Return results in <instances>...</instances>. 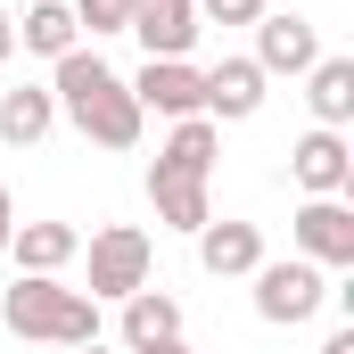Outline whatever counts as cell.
<instances>
[{
	"mask_svg": "<svg viewBox=\"0 0 354 354\" xmlns=\"http://www.w3.org/2000/svg\"><path fill=\"white\" fill-rule=\"evenodd\" d=\"M288 248L322 272H354V206L346 198H305L288 214Z\"/></svg>",
	"mask_w": 354,
	"mask_h": 354,
	"instance_id": "cell-5",
	"label": "cell"
},
{
	"mask_svg": "<svg viewBox=\"0 0 354 354\" xmlns=\"http://www.w3.org/2000/svg\"><path fill=\"white\" fill-rule=\"evenodd\" d=\"M214 157H223V124H206V115H181L157 149V165H174L189 181H214Z\"/></svg>",
	"mask_w": 354,
	"mask_h": 354,
	"instance_id": "cell-18",
	"label": "cell"
},
{
	"mask_svg": "<svg viewBox=\"0 0 354 354\" xmlns=\"http://www.w3.org/2000/svg\"><path fill=\"white\" fill-rule=\"evenodd\" d=\"M140 354H198L189 338H165V346H140Z\"/></svg>",
	"mask_w": 354,
	"mask_h": 354,
	"instance_id": "cell-24",
	"label": "cell"
},
{
	"mask_svg": "<svg viewBox=\"0 0 354 354\" xmlns=\"http://www.w3.org/2000/svg\"><path fill=\"white\" fill-rule=\"evenodd\" d=\"M264 99H272V75L256 66V58H223V66H206V124H248Z\"/></svg>",
	"mask_w": 354,
	"mask_h": 354,
	"instance_id": "cell-10",
	"label": "cell"
},
{
	"mask_svg": "<svg viewBox=\"0 0 354 354\" xmlns=\"http://www.w3.org/2000/svg\"><path fill=\"white\" fill-rule=\"evenodd\" d=\"M50 132H58V99H50V83L0 91V140H8V149H41Z\"/></svg>",
	"mask_w": 354,
	"mask_h": 354,
	"instance_id": "cell-15",
	"label": "cell"
},
{
	"mask_svg": "<svg viewBox=\"0 0 354 354\" xmlns=\"http://www.w3.org/2000/svg\"><path fill=\"white\" fill-rule=\"evenodd\" d=\"M322 354H354V322H346V330H330V338H322Z\"/></svg>",
	"mask_w": 354,
	"mask_h": 354,
	"instance_id": "cell-23",
	"label": "cell"
},
{
	"mask_svg": "<svg viewBox=\"0 0 354 354\" xmlns=\"http://www.w3.org/2000/svg\"><path fill=\"white\" fill-rule=\"evenodd\" d=\"M17 50H33V58H66V50H83V25H75V8L66 0H25V17H17Z\"/></svg>",
	"mask_w": 354,
	"mask_h": 354,
	"instance_id": "cell-16",
	"label": "cell"
},
{
	"mask_svg": "<svg viewBox=\"0 0 354 354\" xmlns=\"http://www.w3.org/2000/svg\"><path fill=\"white\" fill-rule=\"evenodd\" d=\"M66 354H124V346H107V338H91V346H66Z\"/></svg>",
	"mask_w": 354,
	"mask_h": 354,
	"instance_id": "cell-25",
	"label": "cell"
},
{
	"mask_svg": "<svg viewBox=\"0 0 354 354\" xmlns=\"http://www.w3.org/2000/svg\"><path fill=\"white\" fill-rule=\"evenodd\" d=\"M165 338H181V297H165V288H132V297L115 305V346L140 354V346H165Z\"/></svg>",
	"mask_w": 354,
	"mask_h": 354,
	"instance_id": "cell-13",
	"label": "cell"
},
{
	"mask_svg": "<svg viewBox=\"0 0 354 354\" xmlns=\"http://www.w3.org/2000/svg\"><path fill=\"white\" fill-rule=\"evenodd\" d=\"M0 322H8L17 338H33V346H91V338H99V305H91L83 288L33 280V272H17V280L0 288Z\"/></svg>",
	"mask_w": 354,
	"mask_h": 354,
	"instance_id": "cell-2",
	"label": "cell"
},
{
	"mask_svg": "<svg viewBox=\"0 0 354 354\" xmlns=\"http://www.w3.org/2000/svg\"><path fill=\"white\" fill-rule=\"evenodd\" d=\"M288 181H297L305 198H354V140L330 132V124H313V132L288 149Z\"/></svg>",
	"mask_w": 354,
	"mask_h": 354,
	"instance_id": "cell-7",
	"label": "cell"
},
{
	"mask_svg": "<svg viewBox=\"0 0 354 354\" xmlns=\"http://www.w3.org/2000/svg\"><path fill=\"white\" fill-rule=\"evenodd\" d=\"M149 206H157V223L181 231V239H198V231L214 223V189L189 181V174H174V165H149Z\"/></svg>",
	"mask_w": 354,
	"mask_h": 354,
	"instance_id": "cell-12",
	"label": "cell"
},
{
	"mask_svg": "<svg viewBox=\"0 0 354 354\" xmlns=\"http://www.w3.org/2000/svg\"><path fill=\"white\" fill-rule=\"evenodd\" d=\"M17 58V17H8V0H0V66Z\"/></svg>",
	"mask_w": 354,
	"mask_h": 354,
	"instance_id": "cell-21",
	"label": "cell"
},
{
	"mask_svg": "<svg viewBox=\"0 0 354 354\" xmlns=\"http://www.w3.org/2000/svg\"><path fill=\"white\" fill-rule=\"evenodd\" d=\"M75 8V25H83V41L99 50L107 33H124V17H132V0H66Z\"/></svg>",
	"mask_w": 354,
	"mask_h": 354,
	"instance_id": "cell-19",
	"label": "cell"
},
{
	"mask_svg": "<svg viewBox=\"0 0 354 354\" xmlns=\"http://www.w3.org/2000/svg\"><path fill=\"white\" fill-rule=\"evenodd\" d=\"M8 231H17V198H8V181H0V256H8Z\"/></svg>",
	"mask_w": 354,
	"mask_h": 354,
	"instance_id": "cell-22",
	"label": "cell"
},
{
	"mask_svg": "<svg viewBox=\"0 0 354 354\" xmlns=\"http://www.w3.org/2000/svg\"><path fill=\"white\" fill-rule=\"evenodd\" d=\"M8 256H17V272H33V280H66V264L83 256V231L75 223H17L8 231Z\"/></svg>",
	"mask_w": 354,
	"mask_h": 354,
	"instance_id": "cell-11",
	"label": "cell"
},
{
	"mask_svg": "<svg viewBox=\"0 0 354 354\" xmlns=\"http://www.w3.org/2000/svg\"><path fill=\"white\" fill-rule=\"evenodd\" d=\"M198 264L214 272V280H248V272L264 264V231H256V223H231V214H214V223L198 231Z\"/></svg>",
	"mask_w": 354,
	"mask_h": 354,
	"instance_id": "cell-14",
	"label": "cell"
},
{
	"mask_svg": "<svg viewBox=\"0 0 354 354\" xmlns=\"http://www.w3.org/2000/svg\"><path fill=\"white\" fill-rule=\"evenodd\" d=\"M264 75H305L313 58H322V25L313 17H297V8H264L256 17V50H248Z\"/></svg>",
	"mask_w": 354,
	"mask_h": 354,
	"instance_id": "cell-9",
	"label": "cell"
},
{
	"mask_svg": "<svg viewBox=\"0 0 354 354\" xmlns=\"http://www.w3.org/2000/svg\"><path fill=\"white\" fill-rule=\"evenodd\" d=\"M83 264H91V305H124L132 288H149V272H157V239L140 231V223H99L83 239Z\"/></svg>",
	"mask_w": 354,
	"mask_h": 354,
	"instance_id": "cell-3",
	"label": "cell"
},
{
	"mask_svg": "<svg viewBox=\"0 0 354 354\" xmlns=\"http://www.w3.org/2000/svg\"><path fill=\"white\" fill-rule=\"evenodd\" d=\"M124 33L140 41V58H189L206 25H198V0H132Z\"/></svg>",
	"mask_w": 354,
	"mask_h": 354,
	"instance_id": "cell-8",
	"label": "cell"
},
{
	"mask_svg": "<svg viewBox=\"0 0 354 354\" xmlns=\"http://www.w3.org/2000/svg\"><path fill=\"white\" fill-rule=\"evenodd\" d=\"M305 107H313V124H330V132H346L354 124V58H313L305 66Z\"/></svg>",
	"mask_w": 354,
	"mask_h": 354,
	"instance_id": "cell-17",
	"label": "cell"
},
{
	"mask_svg": "<svg viewBox=\"0 0 354 354\" xmlns=\"http://www.w3.org/2000/svg\"><path fill=\"white\" fill-rule=\"evenodd\" d=\"M50 99H58V124H75L91 149L132 157V149H140V132H149V115H140L132 83H124L91 41H83V50H66V58L50 66Z\"/></svg>",
	"mask_w": 354,
	"mask_h": 354,
	"instance_id": "cell-1",
	"label": "cell"
},
{
	"mask_svg": "<svg viewBox=\"0 0 354 354\" xmlns=\"http://www.w3.org/2000/svg\"><path fill=\"white\" fill-rule=\"evenodd\" d=\"M264 0H198V25H256Z\"/></svg>",
	"mask_w": 354,
	"mask_h": 354,
	"instance_id": "cell-20",
	"label": "cell"
},
{
	"mask_svg": "<svg viewBox=\"0 0 354 354\" xmlns=\"http://www.w3.org/2000/svg\"><path fill=\"white\" fill-rule=\"evenodd\" d=\"M132 99H140V115H206V66H189V58H140V75H124Z\"/></svg>",
	"mask_w": 354,
	"mask_h": 354,
	"instance_id": "cell-6",
	"label": "cell"
},
{
	"mask_svg": "<svg viewBox=\"0 0 354 354\" xmlns=\"http://www.w3.org/2000/svg\"><path fill=\"white\" fill-rule=\"evenodd\" d=\"M248 297H256V322L272 330H305L322 305H330V272L305 264V256H264L248 272Z\"/></svg>",
	"mask_w": 354,
	"mask_h": 354,
	"instance_id": "cell-4",
	"label": "cell"
}]
</instances>
